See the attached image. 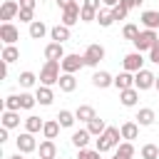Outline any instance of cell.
I'll list each match as a JSON object with an SVG mask.
<instances>
[{
    "label": "cell",
    "instance_id": "1",
    "mask_svg": "<svg viewBox=\"0 0 159 159\" xmlns=\"http://www.w3.org/2000/svg\"><path fill=\"white\" fill-rule=\"evenodd\" d=\"M62 65L57 62V60H47L45 65H42V70H40V84H45V87H52V84H57L60 82V77H62Z\"/></svg>",
    "mask_w": 159,
    "mask_h": 159
},
{
    "label": "cell",
    "instance_id": "2",
    "mask_svg": "<svg viewBox=\"0 0 159 159\" xmlns=\"http://www.w3.org/2000/svg\"><path fill=\"white\" fill-rule=\"evenodd\" d=\"M119 139H122V132L117 129V127H107L104 129V134H99V139H97V152H109V149H117L119 147Z\"/></svg>",
    "mask_w": 159,
    "mask_h": 159
},
{
    "label": "cell",
    "instance_id": "3",
    "mask_svg": "<svg viewBox=\"0 0 159 159\" xmlns=\"http://www.w3.org/2000/svg\"><path fill=\"white\" fill-rule=\"evenodd\" d=\"M159 40V35H157V30H142L139 35H137V40H134V47H137V52H149L152 47H154V42Z\"/></svg>",
    "mask_w": 159,
    "mask_h": 159
},
{
    "label": "cell",
    "instance_id": "4",
    "mask_svg": "<svg viewBox=\"0 0 159 159\" xmlns=\"http://www.w3.org/2000/svg\"><path fill=\"white\" fill-rule=\"evenodd\" d=\"M82 57H84V67H97V65L104 60V47L94 42V45H89V47L84 50Z\"/></svg>",
    "mask_w": 159,
    "mask_h": 159
},
{
    "label": "cell",
    "instance_id": "5",
    "mask_svg": "<svg viewBox=\"0 0 159 159\" xmlns=\"http://www.w3.org/2000/svg\"><path fill=\"white\" fill-rule=\"evenodd\" d=\"M157 84V77H154V72H149V70H139L137 75H134V87L139 89V92H144V89H152Z\"/></svg>",
    "mask_w": 159,
    "mask_h": 159
},
{
    "label": "cell",
    "instance_id": "6",
    "mask_svg": "<svg viewBox=\"0 0 159 159\" xmlns=\"http://www.w3.org/2000/svg\"><path fill=\"white\" fill-rule=\"evenodd\" d=\"M122 65H124V72H139V70H144V57H142V52H129V55H124V60H122Z\"/></svg>",
    "mask_w": 159,
    "mask_h": 159
},
{
    "label": "cell",
    "instance_id": "7",
    "mask_svg": "<svg viewBox=\"0 0 159 159\" xmlns=\"http://www.w3.org/2000/svg\"><path fill=\"white\" fill-rule=\"evenodd\" d=\"M60 65H62V72H67V75H75L77 70H82V67H84V57L72 52V55H65V60H62Z\"/></svg>",
    "mask_w": 159,
    "mask_h": 159
},
{
    "label": "cell",
    "instance_id": "8",
    "mask_svg": "<svg viewBox=\"0 0 159 159\" xmlns=\"http://www.w3.org/2000/svg\"><path fill=\"white\" fill-rule=\"evenodd\" d=\"M15 144H17V152H20V154H30V152H35V149H37L35 134H30V132H22V134L15 139Z\"/></svg>",
    "mask_w": 159,
    "mask_h": 159
},
{
    "label": "cell",
    "instance_id": "9",
    "mask_svg": "<svg viewBox=\"0 0 159 159\" xmlns=\"http://www.w3.org/2000/svg\"><path fill=\"white\" fill-rule=\"evenodd\" d=\"M0 40H2L5 45H15V42L20 40V30H17L12 22H2V25H0Z\"/></svg>",
    "mask_w": 159,
    "mask_h": 159
},
{
    "label": "cell",
    "instance_id": "10",
    "mask_svg": "<svg viewBox=\"0 0 159 159\" xmlns=\"http://www.w3.org/2000/svg\"><path fill=\"white\" fill-rule=\"evenodd\" d=\"M15 15H20V2H15V0H5L2 7H0V20H2V22H10Z\"/></svg>",
    "mask_w": 159,
    "mask_h": 159
},
{
    "label": "cell",
    "instance_id": "11",
    "mask_svg": "<svg viewBox=\"0 0 159 159\" xmlns=\"http://www.w3.org/2000/svg\"><path fill=\"white\" fill-rule=\"evenodd\" d=\"M92 84H94L97 89H107V87H112V84H114V77H112L109 72L99 70V72H94V75H92Z\"/></svg>",
    "mask_w": 159,
    "mask_h": 159
},
{
    "label": "cell",
    "instance_id": "12",
    "mask_svg": "<svg viewBox=\"0 0 159 159\" xmlns=\"http://www.w3.org/2000/svg\"><path fill=\"white\" fill-rule=\"evenodd\" d=\"M139 20H142L144 30H159V10H144Z\"/></svg>",
    "mask_w": 159,
    "mask_h": 159
},
{
    "label": "cell",
    "instance_id": "13",
    "mask_svg": "<svg viewBox=\"0 0 159 159\" xmlns=\"http://www.w3.org/2000/svg\"><path fill=\"white\" fill-rule=\"evenodd\" d=\"M80 12H82V7L75 2L72 7H67V10H62V25H67V27H72L75 22H80Z\"/></svg>",
    "mask_w": 159,
    "mask_h": 159
},
{
    "label": "cell",
    "instance_id": "14",
    "mask_svg": "<svg viewBox=\"0 0 159 159\" xmlns=\"http://www.w3.org/2000/svg\"><path fill=\"white\" fill-rule=\"evenodd\" d=\"M45 57L62 62V60H65V47H62L60 42H50V45H45Z\"/></svg>",
    "mask_w": 159,
    "mask_h": 159
},
{
    "label": "cell",
    "instance_id": "15",
    "mask_svg": "<svg viewBox=\"0 0 159 159\" xmlns=\"http://www.w3.org/2000/svg\"><path fill=\"white\" fill-rule=\"evenodd\" d=\"M114 87H117L119 92L132 89V87H134V75H132V72H119V75L114 77Z\"/></svg>",
    "mask_w": 159,
    "mask_h": 159
},
{
    "label": "cell",
    "instance_id": "16",
    "mask_svg": "<svg viewBox=\"0 0 159 159\" xmlns=\"http://www.w3.org/2000/svg\"><path fill=\"white\" fill-rule=\"evenodd\" d=\"M35 97H37V102H40L42 107H50V104H52V99H55V92H52V87L40 84V87L35 89Z\"/></svg>",
    "mask_w": 159,
    "mask_h": 159
},
{
    "label": "cell",
    "instance_id": "17",
    "mask_svg": "<svg viewBox=\"0 0 159 159\" xmlns=\"http://www.w3.org/2000/svg\"><path fill=\"white\" fill-rule=\"evenodd\" d=\"M40 159H57V144H55V139L40 142Z\"/></svg>",
    "mask_w": 159,
    "mask_h": 159
},
{
    "label": "cell",
    "instance_id": "18",
    "mask_svg": "<svg viewBox=\"0 0 159 159\" xmlns=\"http://www.w3.org/2000/svg\"><path fill=\"white\" fill-rule=\"evenodd\" d=\"M137 124L139 127H152L154 124V119H157V114H154V109H149V107H144V109H139L137 112Z\"/></svg>",
    "mask_w": 159,
    "mask_h": 159
},
{
    "label": "cell",
    "instance_id": "19",
    "mask_svg": "<svg viewBox=\"0 0 159 159\" xmlns=\"http://www.w3.org/2000/svg\"><path fill=\"white\" fill-rule=\"evenodd\" d=\"M50 37H52V42H67L70 40V27L67 25H55L52 30H50Z\"/></svg>",
    "mask_w": 159,
    "mask_h": 159
},
{
    "label": "cell",
    "instance_id": "20",
    "mask_svg": "<svg viewBox=\"0 0 159 159\" xmlns=\"http://www.w3.org/2000/svg\"><path fill=\"white\" fill-rule=\"evenodd\" d=\"M119 102H122L124 107H134V104L139 102V89H137V87H132V89L119 92Z\"/></svg>",
    "mask_w": 159,
    "mask_h": 159
},
{
    "label": "cell",
    "instance_id": "21",
    "mask_svg": "<svg viewBox=\"0 0 159 159\" xmlns=\"http://www.w3.org/2000/svg\"><path fill=\"white\" fill-rule=\"evenodd\" d=\"M0 122H2L5 129H15V127H20V112H10V109H5L2 117H0Z\"/></svg>",
    "mask_w": 159,
    "mask_h": 159
},
{
    "label": "cell",
    "instance_id": "22",
    "mask_svg": "<svg viewBox=\"0 0 159 159\" xmlns=\"http://www.w3.org/2000/svg\"><path fill=\"white\" fill-rule=\"evenodd\" d=\"M119 132H122V139L132 142V139L139 137V124H137V122H124V124L119 127Z\"/></svg>",
    "mask_w": 159,
    "mask_h": 159
},
{
    "label": "cell",
    "instance_id": "23",
    "mask_svg": "<svg viewBox=\"0 0 159 159\" xmlns=\"http://www.w3.org/2000/svg\"><path fill=\"white\" fill-rule=\"evenodd\" d=\"M89 129H77V132H72V144L77 147V149H87V144H89Z\"/></svg>",
    "mask_w": 159,
    "mask_h": 159
},
{
    "label": "cell",
    "instance_id": "24",
    "mask_svg": "<svg viewBox=\"0 0 159 159\" xmlns=\"http://www.w3.org/2000/svg\"><path fill=\"white\" fill-rule=\"evenodd\" d=\"M75 117H77L80 122H92L97 114H94V107H89V104H80V107L75 109Z\"/></svg>",
    "mask_w": 159,
    "mask_h": 159
},
{
    "label": "cell",
    "instance_id": "25",
    "mask_svg": "<svg viewBox=\"0 0 159 159\" xmlns=\"http://www.w3.org/2000/svg\"><path fill=\"white\" fill-rule=\"evenodd\" d=\"M132 157H134V144L132 142H122L117 147V152H114L112 159H132Z\"/></svg>",
    "mask_w": 159,
    "mask_h": 159
},
{
    "label": "cell",
    "instance_id": "26",
    "mask_svg": "<svg viewBox=\"0 0 159 159\" xmlns=\"http://www.w3.org/2000/svg\"><path fill=\"white\" fill-rule=\"evenodd\" d=\"M45 35H47V25H45L42 20L30 22V37H32V40H42Z\"/></svg>",
    "mask_w": 159,
    "mask_h": 159
},
{
    "label": "cell",
    "instance_id": "27",
    "mask_svg": "<svg viewBox=\"0 0 159 159\" xmlns=\"http://www.w3.org/2000/svg\"><path fill=\"white\" fill-rule=\"evenodd\" d=\"M60 89L62 92H75L77 89V80H75V75H67V72H62V77H60Z\"/></svg>",
    "mask_w": 159,
    "mask_h": 159
},
{
    "label": "cell",
    "instance_id": "28",
    "mask_svg": "<svg viewBox=\"0 0 159 159\" xmlns=\"http://www.w3.org/2000/svg\"><path fill=\"white\" fill-rule=\"evenodd\" d=\"M42 127H45V122H42L40 117H35V114H30V117L25 119V132H30V134L42 132Z\"/></svg>",
    "mask_w": 159,
    "mask_h": 159
},
{
    "label": "cell",
    "instance_id": "29",
    "mask_svg": "<svg viewBox=\"0 0 159 159\" xmlns=\"http://www.w3.org/2000/svg\"><path fill=\"white\" fill-rule=\"evenodd\" d=\"M87 129H89V134H92V137H99V134H104L107 124H104V119H102V117H94L92 122H87Z\"/></svg>",
    "mask_w": 159,
    "mask_h": 159
},
{
    "label": "cell",
    "instance_id": "30",
    "mask_svg": "<svg viewBox=\"0 0 159 159\" xmlns=\"http://www.w3.org/2000/svg\"><path fill=\"white\" fill-rule=\"evenodd\" d=\"M57 132H60V122H57V119H47V122H45V127H42L45 139H55V137H57Z\"/></svg>",
    "mask_w": 159,
    "mask_h": 159
},
{
    "label": "cell",
    "instance_id": "31",
    "mask_svg": "<svg viewBox=\"0 0 159 159\" xmlns=\"http://www.w3.org/2000/svg\"><path fill=\"white\" fill-rule=\"evenodd\" d=\"M15 60H20V50L15 47V45H5L2 47V62H15Z\"/></svg>",
    "mask_w": 159,
    "mask_h": 159
},
{
    "label": "cell",
    "instance_id": "32",
    "mask_svg": "<svg viewBox=\"0 0 159 159\" xmlns=\"http://www.w3.org/2000/svg\"><path fill=\"white\" fill-rule=\"evenodd\" d=\"M57 122H60V127H72V124L77 122V117H75V112H70V109H60Z\"/></svg>",
    "mask_w": 159,
    "mask_h": 159
},
{
    "label": "cell",
    "instance_id": "33",
    "mask_svg": "<svg viewBox=\"0 0 159 159\" xmlns=\"http://www.w3.org/2000/svg\"><path fill=\"white\" fill-rule=\"evenodd\" d=\"M97 22H99V27H109L112 22H114V15H112V10H99L97 12Z\"/></svg>",
    "mask_w": 159,
    "mask_h": 159
},
{
    "label": "cell",
    "instance_id": "34",
    "mask_svg": "<svg viewBox=\"0 0 159 159\" xmlns=\"http://www.w3.org/2000/svg\"><path fill=\"white\" fill-rule=\"evenodd\" d=\"M37 104V97L35 94H30V92H20V107L22 109H32Z\"/></svg>",
    "mask_w": 159,
    "mask_h": 159
},
{
    "label": "cell",
    "instance_id": "35",
    "mask_svg": "<svg viewBox=\"0 0 159 159\" xmlns=\"http://www.w3.org/2000/svg\"><path fill=\"white\" fill-rule=\"evenodd\" d=\"M17 82H20V87H32L35 82H37V77H35V72H20V77H17Z\"/></svg>",
    "mask_w": 159,
    "mask_h": 159
},
{
    "label": "cell",
    "instance_id": "36",
    "mask_svg": "<svg viewBox=\"0 0 159 159\" xmlns=\"http://www.w3.org/2000/svg\"><path fill=\"white\" fill-rule=\"evenodd\" d=\"M142 159H159V147L157 144H144L142 147Z\"/></svg>",
    "mask_w": 159,
    "mask_h": 159
},
{
    "label": "cell",
    "instance_id": "37",
    "mask_svg": "<svg viewBox=\"0 0 159 159\" xmlns=\"http://www.w3.org/2000/svg\"><path fill=\"white\" fill-rule=\"evenodd\" d=\"M139 32H142V30H139L137 25H132V22H127V25H124V30H122L124 40H132V42L137 40V35H139Z\"/></svg>",
    "mask_w": 159,
    "mask_h": 159
},
{
    "label": "cell",
    "instance_id": "38",
    "mask_svg": "<svg viewBox=\"0 0 159 159\" xmlns=\"http://www.w3.org/2000/svg\"><path fill=\"white\" fill-rule=\"evenodd\" d=\"M5 109H10V112H20L22 107H20V94H10V97H5Z\"/></svg>",
    "mask_w": 159,
    "mask_h": 159
},
{
    "label": "cell",
    "instance_id": "39",
    "mask_svg": "<svg viewBox=\"0 0 159 159\" xmlns=\"http://www.w3.org/2000/svg\"><path fill=\"white\" fill-rule=\"evenodd\" d=\"M109 10H112V15H114V22H117V20H127V15H129V10H127L122 2L114 5V7H109Z\"/></svg>",
    "mask_w": 159,
    "mask_h": 159
},
{
    "label": "cell",
    "instance_id": "40",
    "mask_svg": "<svg viewBox=\"0 0 159 159\" xmlns=\"http://www.w3.org/2000/svg\"><path fill=\"white\" fill-rule=\"evenodd\" d=\"M20 22H35V10L32 7H20Z\"/></svg>",
    "mask_w": 159,
    "mask_h": 159
},
{
    "label": "cell",
    "instance_id": "41",
    "mask_svg": "<svg viewBox=\"0 0 159 159\" xmlns=\"http://www.w3.org/2000/svg\"><path fill=\"white\" fill-rule=\"evenodd\" d=\"M80 20H82V22H92V20H97V10L82 7V12H80Z\"/></svg>",
    "mask_w": 159,
    "mask_h": 159
},
{
    "label": "cell",
    "instance_id": "42",
    "mask_svg": "<svg viewBox=\"0 0 159 159\" xmlns=\"http://www.w3.org/2000/svg\"><path fill=\"white\" fill-rule=\"evenodd\" d=\"M99 157H102V152H97V149H80L77 159H99Z\"/></svg>",
    "mask_w": 159,
    "mask_h": 159
},
{
    "label": "cell",
    "instance_id": "43",
    "mask_svg": "<svg viewBox=\"0 0 159 159\" xmlns=\"http://www.w3.org/2000/svg\"><path fill=\"white\" fill-rule=\"evenodd\" d=\"M149 60H152L154 65H159V40H157V42H154V47L149 50Z\"/></svg>",
    "mask_w": 159,
    "mask_h": 159
},
{
    "label": "cell",
    "instance_id": "44",
    "mask_svg": "<svg viewBox=\"0 0 159 159\" xmlns=\"http://www.w3.org/2000/svg\"><path fill=\"white\" fill-rule=\"evenodd\" d=\"M99 2H102V0H84V2H82V7H89V10H97V12H99V10H102V7H99Z\"/></svg>",
    "mask_w": 159,
    "mask_h": 159
},
{
    "label": "cell",
    "instance_id": "45",
    "mask_svg": "<svg viewBox=\"0 0 159 159\" xmlns=\"http://www.w3.org/2000/svg\"><path fill=\"white\" fill-rule=\"evenodd\" d=\"M119 2H122V5L127 7V10H132V7H139V5L144 2V0H119Z\"/></svg>",
    "mask_w": 159,
    "mask_h": 159
},
{
    "label": "cell",
    "instance_id": "46",
    "mask_svg": "<svg viewBox=\"0 0 159 159\" xmlns=\"http://www.w3.org/2000/svg\"><path fill=\"white\" fill-rule=\"evenodd\" d=\"M75 2H77V0H57V7H60V10H67V7H72Z\"/></svg>",
    "mask_w": 159,
    "mask_h": 159
},
{
    "label": "cell",
    "instance_id": "47",
    "mask_svg": "<svg viewBox=\"0 0 159 159\" xmlns=\"http://www.w3.org/2000/svg\"><path fill=\"white\" fill-rule=\"evenodd\" d=\"M20 7H32L35 10V0H20Z\"/></svg>",
    "mask_w": 159,
    "mask_h": 159
},
{
    "label": "cell",
    "instance_id": "48",
    "mask_svg": "<svg viewBox=\"0 0 159 159\" xmlns=\"http://www.w3.org/2000/svg\"><path fill=\"white\" fill-rule=\"evenodd\" d=\"M2 142H7V129H5V127L0 129V144H2Z\"/></svg>",
    "mask_w": 159,
    "mask_h": 159
},
{
    "label": "cell",
    "instance_id": "49",
    "mask_svg": "<svg viewBox=\"0 0 159 159\" xmlns=\"http://www.w3.org/2000/svg\"><path fill=\"white\" fill-rule=\"evenodd\" d=\"M104 5H109V7H114V5H119V0H102Z\"/></svg>",
    "mask_w": 159,
    "mask_h": 159
},
{
    "label": "cell",
    "instance_id": "50",
    "mask_svg": "<svg viewBox=\"0 0 159 159\" xmlns=\"http://www.w3.org/2000/svg\"><path fill=\"white\" fill-rule=\"evenodd\" d=\"M7 159H22V154L17 152V154H12V157H7Z\"/></svg>",
    "mask_w": 159,
    "mask_h": 159
},
{
    "label": "cell",
    "instance_id": "51",
    "mask_svg": "<svg viewBox=\"0 0 159 159\" xmlns=\"http://www.w3.org/2000/svg\"><path fill=\"white\" fill-rule=\"evenodd\" d=\"M154 87H157V89H159V77H157V84H154Z\"/></svg>",
    "mask_w": 159,
    "mask_h": 159
}]
</instances>
